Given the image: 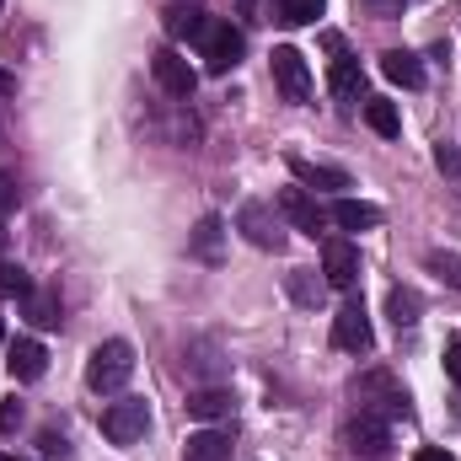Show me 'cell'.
I'll return each mask as SVG.
<instances>
[{
    "label": "cell",
    "instance_id": "obj_14",
    "mask_svg": "<svg viewBox=\"0 0 461 461\" xmlns=\"http://www.w3.org/2000/svg\"><path fill=\"white\" fill-rule=\"evenodd\" d=\"M381 76H386L392 86H402V92H419V86H424V65H419V54H408V49H386V54H381Z\"/></svg>",
    "mask_w": 461,
    "mask_h": 461
},
{
    "label": "cell",
    "instance_id": "obj_28",
    "mask_svg": "<svg viewBox=\"0 0 461 461\" xmlns=\"http://www.w3.org/2000/svg\"><path fill=\"white\" fill-rule=\"evenodd\" d=\"M435 167H440L446 177H456V172H461V150H456V145H435Z\"/></svg>",
    "mask_w": 461,
    "mask_h": 461
},
{
    "label": "cell",
    "instance_id": "obj_33",
    "mask_svg": "<svg viewBox=\"0 0 461 461\" xmlns=\"http://www.w3.org/2000/svg\"><path fill=\"white\" fill-rule=\"evenodd\" d=\"M413 461H456V456H451V451H440V446H424Z\"/></svg>",
    "mask_w": 461,
    "mask_h": 461
},
{
    "label": "cell",
    "instance_id": "obj_36",
    "mask_svg": "<svg viewBox=\"0 0 461 461\" xmlns=\"http://www.w3.org/2000/svg\"><path fill=\"white\" fill-rule=\"evenodd\" d=\"M0 252H5V230H0Z\"/></svg>",
    "mask_w": 461,
    "mask_h": 461
},
{
    "label": "cell",
    "instance_id": "obj_34",
    "mask_svg": "<svg viewBox=\"0 0 461 461\" xmlns=\"http://www.w3.org/2000/svg\"><path fill=\"white\" fill-rule=\"evenodd\" d=\"M236 5H241V16H252V11H258V0H236Z\"/></svg>",
    "mask_w": 461,
    "mask_h": 461
},
{
    "label": "cell",
    "instance_id": "obj_18",
    "mask_svg": "<svg viewBox=\"0 0 461 461\" xmlns=\"http://www.w3.org/2000/svg\"><path fill=\"white\" fill-rule=\"evenodd\" d=\"M183 461H230V435L226 429H199V435H188Z\"/></svg>",
    "mask_w": 461,
    "mask_h": 461
},
{
    "label": "cell",
    "instance_id": "obj_13",
    "mask_svg": "<svg viewBox=\"0 0 461 461\" xmlns=\"http://www.w3.org/2000/svg\"><path fill=\"white\" fill-rule=\"evenodd\" d=\"M204 32H210V11H199V5H172L167 11V38L172 43H204Z\"/></svg>",
    "mask_w": 461,
    "mask_h": 461
},
{
    "label": "cell",
    "instance_id": "obj_26",
    "mask_svg": "<svg viewBox=\"0 0 461 461\" xmlns=\"http://www.w3.org/2000/svg\"><path fill=\"white\" fill-rule=\"evenodd\" d=\"M27 317H32V328H59V301L49 290H32L27 295Z\"/></svg>",
    "mask_w": 461,
    "mask_h": 461
},
{
    "label": "cell",
    "instance_id": "obj_25",
    "mask_svg": "<svg viewBox=\"0 0 461 461\" xmlns=\"http://www.w3.org/2000/svg\"><path fill=\"white\" fill-rule=\"evenodd\" d=\"M32 295V274L22 263H0V301H27Z\"/></svg>",
    "mask_w": 461,
    "mask_h": 461
},
{
    "label": "cell",
    "instance_id": "obj_20",
    "mask_svg": "<svg viewBox=\"0 0 461 461\" xmlns=\"http://www.w3.org/2000/svg\"><path fill=\"white\" fill-rule=\"evenodd\" d=\"M333 221L344 230H375L381 226V210L365 204V199H339V204H333Z\"/></svg>",
    "mask_w": 461,
    "mask_h": 461
},
{
    "label": "cell",
    "instance_id": "obj_32",
    "mask_svg": "<svg viewBox=\"0 0 461 461\" xmlns=\"http://www.w3.org/2000/svg\"><path fill=\"white\" fill-rule=\"evenodd\" d=\"M365 5H370V16H402L408 0H365Z\"/></svg>",
    "mask_w": 461,
    "mask_h": 461
},
{
    "label": "cell",
    "instance_id": "obj_6",
    "mask_svg": "<svg viewBox=\"0 0 461 461\" xmlns=\"http://www.w3.org/2000/svg\"><path fill=\"white\" fill-rule=\"evenodd\" d=\"M241 54H247L241 27H230V22H210V32H204V65H210L215 76H226V70L241 65Z\"/></svg>",
    "mask_w": 461,
    "mask_h": 461
},
{
    "label": "cell",
    "instance_id": "obj_5",
    "mask_svg": "<svg viewBox=\"0 0 461 461\" xmlns=\"http://www.w3.org/2000/svg\"><path fill=\"white\" fill-rule=\"evenodd\" d=\"M150 76H156V86H161L167 97H177V103H188V97H194V86H199L194 65H188L177 49H156V59H150Z\"/></svg>",
    "mask_w": 461,
    "mask_h": 461
},
{
    "label": "cell",
    "instance_id": "obj_29",
    "mask_svg": "<svg viewBox=\"0 0 461 461\" xmlns=\"http://www.w3.org/2000/svg\"><path fill=\"white\" fill-rule=\"evenodd\" d=\"M16 424H22V402L11 397V402H0V435H11Z\"/></svg>",
    "mask_w": 461,
    "mask_h": 461
},
{
    "label": "cell",
    "instance_id": "obj_16",
    "mask_svg": "<svg viewBox=\"0 0 461 461\" xmlns=\"http://www.w3.org/2000/svg\"><path fill=\"white\" fill-rule=\"evenodd\" d=\"M5 370L16 375V381H38L43 370H49V354L38 339H16V344L5 348Z\"/></svg>",
    "mask_w": 461,
    "mask_h": 461
},
{
    "label": "cell",
    "instance_id": "obj_38",
    "mask_svg": "<svg viewBox=\"0 0 461 461\" xmlns=\"http://www.w3.org/2000/svg\"><path fill=\"white\" fill-rule=\"evenodd\" d=\"M0 344H5V328H0Z\"/></svg>",
    "mask_w": 461,
    "mask_h": 461
},
{
    "label": "cell",
    "instance_id": "obj_22",
    "mask_svg": "<svg viewBox=\"0 0 461 461\" xmlns=\"http://www.w3.org/2000/svg\"><path fill=\"white\" fill-rule=\"evenodd\" d=\"M419 312H424V301H419L413 290H402V285H397V290L386 295V317H392L397 328H413V322H419Z\"/></svg>",
    "mask_w": 461,
    "mask_h": 461
},
{
    "label": "cell",
    "instance_id": "obj_10",
    "mask_svg": "<svg viewBox=\"0 0 461 461\" xmlns=\"http://www.w3.org/2000/svg\"><path fill=\"white\" fill-rule=\"evenodd\" d=\"M386 440H392V435H386V419H375V413H365V408L344 424V446L359 451V456H386Z\"/></svg>",
    "mask_w": 461,
    "mask_h": 461
},
{
    "label": "cell",
    "instance_id": "obj_23",
    "mask_svg": "<svg viewBox=\"0 0 461 461\" xmlns=\"http://www.w3.org/2000/svg\"><path fill=\"white\" fill-rule=\"evenodd\" d=\"M322 5H328V0H274V16H279L285 27H306V22L322 16Z\"/></svg>",
    "mask_w": 461,
    "mask_h": 461
},
{
    "label": "cell",
    "instance_id": "obj_1",
    "mask_svg": "<svg viewBox=\"0 0 461 461\" xmlns=\"http://www.w3.org/2000/svg\"><path fill=\"white\" fill-rule=\"evenodd\" d=\"M354 397H359V408L375 413V419H408V413H413L408 386H402L392 370H365V375L354 381Z\"/></svg>",
    "mask_w": 461,
    "mask_h": 461
},
{
    "label": "cell",
    "instance_id": "obj_30",
    "mask_svg": "<svg viewBox=\"0 0 461 461\" xmlns=\"http://www.w3.org/2000/svg\"><path fill=\"white\" fill-rule=\"evenodd\" d=\"M16 199H22L16 177H5V172H0V215H5V210H16Z\"/></svg>",
    "mask_w": 461,
    "mask_h": 461
},
{
    "label": "cell",
    "instance_id": "obj_27",
    "mask_svg": "<svg viewBox=\"0 0 461 461\" xmlns=\"http://www.w3.org/2000/svg\"><path fill=\"white\" fill-rule=\"evenodd\" d=\"M429 274H440L451 290H461V258L456 252H429Z\"/></svg>",
    "mask_w": 461,
    "mask_h": 461
},
{
    "label": "cell",
    "instance_id": "obj_15",
    "mask_svg": "<svg viewBox=\"0 0 461 461\" xmlns=\"http://www.w3.org/2000/svg\"><path fill=\"white\" fill-rule=\"evenodd\" d=\"M188 252H194L199 263H221V258H226V221H221V215H204V221L194 226V236H188Z\"/></svg>",
    "mask_w": 461,
    "mask_h": 461
},
{
    "label": "cell",
    "instance_id": "obj_2",
    "mask_svg": "<svg viewBox=\"0 0 461 461\" xmlns=\"http://www.w3.org/2000/svg\"><path fill=\"white\" fill-rule=\"evenodd\" d=\"M129 375H134V348L123 339H108V344L92 348V359H86V386L92 392H123Z\"/></svg>",
    "mask_w": 461,
    "mask_h": 461
},
{
    "label": "cell",
    "instance_id": "obj_19",
    "mask_svg": "<svg viewBox=\"0 0 461 461\" xmlns=\"http://www.w3.org/2000/svg\"><path fill=\"white\" fill-rule=\"evenodd\" d=\"M226 413H230V392L226 386H199V392H188V419L215 424V419H226Z\"/></svg>",
    "mask_w": 461,
    "mask_h": 461
},
{
    "label": "cell",
    "instance_id": "obj_17",
    "mask_svg": "<svg viewBox=\"0 0 461 461\" xmlns=\"http://www.w3.org/2000/svg\"><path fill=\"white\" fill-rule=\"evenodd\" d=\"M290 172H295L306 188H328V194H344V188H354L344 167H322V161H306V156H290Z\"/></svg>",
    "mask_w": 461,
    "mask_h": 461
},
{
    "label": "cell",
    "instance_id": "obj_21",
    "mask_svg": "<svg viewBox=\"0 0 461 461\" xmlns=\"http://www.w3.org/2000/svg\"><path fill=\"white\" fill-rule=\"evenodd\" d=\"M365 123H370L381 140H397V134H402V118H397V108H392L386 97H365Z\"/></svg>",
    "mask_w": 461,
    "mask_h": 461
},
{
    "label": "cell",
    "instance_id": "obj_7",
    "mask_svg": "<svg viewBox=\"0 0 461 461\" xmlns=\"http://www.w3.org/2000/svg\"><path fill=\"white\" fill-rule=\"evenodd\" d=\"M236 230H241L252 247H263V252H279V247H285V226H279V221H274V210H268V204H258V199L236 210Z\"/></svg>",
    "mask_w": 461,
    "mask_h": 461
},
{
    "label": "cell",
    "instance_id": "obj_37",
    "mask_svg": "<svg viewBox=\"0 0 461 461\" xmlns=\"http://www.w3.org/2000/svg\"><path fill=\"white\" fill-rule=\"evenodd\" d=\"M0 461H16V456H5V451H0Z\"/></svg>",
    "mask_w": 461,
    "mask_h": 461
},
{
    "label": "cell",
    "instance_id": "obj_31",
    "mask_svg": "<svg viewBox=\"0 0 461 461\" xmlns=\"http://www.w3.org/2000/svg\"><path fill=\"white\" fill-rule=\"evenodd\" d=\"M446 375H451V381L461 386V333L451 339V344H446Z\"/></svg>",
    "mask_w": 461,
    "mask_h": 461
},
{
    "label": "cell",
    "instance_id": "obj_8",
    "mask_svg": "<svg viewBox=\"0 0 461 461\" xmlns=\"http://www.w3.org/2000/svg\"><path fill=\"white\" fill-rule=\"evenodd\" d=\"M333 344L344 348V354H370L375 333H370V317H365V306H359V301H348L344 312L333 317Z\"/></svg>",
    "mask_w": 461,
    "mask_h": 461
},
{
    "label": "cell",
    "instance_id": "obj_35",
    "mask_svg": "<svg viewBox=\"0 0 461 461\" xmlns=\"http://www.w3.org/2000/svg\"><path fill=\"white\" fill-rule=\"evenodd\" d=\"M11 86H16V81H11V76H5V70H0V92H11Z\"/></svg>",
    "mask_w": 461,
    "mask_h": 461
},
{
    "label": "cell",
    "instance_id": "obj_12",
    "mask_svg": "<svg viewBox=\"0 0 461 461\" xmlns=\"http://www.w3.org/2000/svg\"><path fill=\"white\" fill-rule=\"evenodd\" d=\"M328 49H333V92H339L344 103H365V76H359V59L344 49V38H328Z\"/></svg>",
    "mask_w": 461,
    "mask_h": 461
},
{
    "label": "cell",
    "instance_id": "obj_3",
    "mask_svg": "<svg viewBox=\"0 0 461 461\" xmlns=\"http://www.w3.org/2000/svg\"><path fill=\"white\" fill-rule=\"evenodd\" d=\"M145 429H150V408H145V397H118L103 408V435L113 440V446H134V440H145Z\"/></svg>",
    "mask_w": 461,
    "mask_h": 461
},
{
    "label": "cell",
    "instance_id": "obj_4",
    "mask_svg": "<svg viewBox=\"0 0 461 461\" xmlns=\"http://www.w3.org/2000/svg\"><path fill=\"white\" fill-rule=\"evenodd\" d=\"M268 65H274V86H279L285 103H306V97H312V70H306V54H301V49L279 43V49L268 54Z\"/></svg>",
    "mask_w": 461,
    "mask_h": 461
},
{
    "label": "cell",
    "instance_id": "obj_9",
    "mask_svg": "<svg viewBox=\"0 0 461 461\" xmlns=\"http://www.w3.org/2000/svg\"><path fill=\"white\" fill-rule=\"evenodd\" d=\"M322 279H328V290H354L359 285V247L354 241H328L322 247Z\"/></svg>",
    "mask_w": 461,
    "mask_h": 461
},
{
    "label": "cell",
    "instance_id": "obj_24",
    "mask_svg": "<svg viewBox=\"0 0 461 461\" xmlns=\"http://www.w3.org/2000/svg\"><path fill=\"white\" fill-rule=\"evenodd\" d=\"M290 295H295L301 306H317V301L328 295V279H317L312 268H290Z\"/></svg>",
    "mask_w": 461,
    "mask_h": 461
},
{
    "label": "cell",
    "instance_id": "obj_11",
    "mask_svg": "<svg viewBox=\"0 0 461 461\" xmlns=\"http://www.w3.org/2000/svg\"><path fill=\"white\" fill-rule=\"evenodd\" d=\"M279 215L301 236H322V210H317V199L306 188H279Z\"/></svg>",
    "mask_w": 461,
    "mask_h": 461
}]
</instances>
